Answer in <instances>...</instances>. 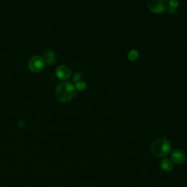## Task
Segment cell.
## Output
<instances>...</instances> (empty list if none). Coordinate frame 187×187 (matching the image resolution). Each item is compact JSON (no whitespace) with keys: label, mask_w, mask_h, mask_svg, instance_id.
Wrapping results in <instances>:
<instances>
[{"label":"cell","mask_w":187,"mask_h":187,"mask_svg":"<svg viewBox=\"0 0 187 187\" xmlns=\"http://www.w3.org/2000/svg\"><path fill=\"white\" fill-rule=\"evenodd\" d=\"M75 86L70 81H64L56 87L55 96L61 102H67L75 96Z\"/></svg>","instance_id":"1"},{"label":"cell","mask_w":187,"mask_h":187,"mask_svg":"<svg viewBox=\"0 0 187 187\" xmlns=\"http://www.w3.org/2000/svg\"><path fill=\"white\" fill-rule=\"evenodd\" d=\"M172 147L170 141L164 138L154 140L151 146V151L154 156L162 158L167 156L171 151Z\"/></svg>","instance_id":"2"},{"label":"cell","mask_w":187,"mask_h":187,"mask_svg":"<svg viewBox=\"0 0 187 187\" xmlns=\"http://www.w3.org/2000/svg\"><path fill=\"white\" fill-rule=\"evenodd\" d=\"M168 0H148V7L156 14L162 13L168 8Z\"/></svg>","instance_id":"3"},{"label":"cell","mask_w":187,"mask_h":187,"mask_svg":"<svg viewBox=\"0 0 187 187\" xmlns=\"http://www.w3.org/2000/svg\"><path fill=\"white\" fill-rule=\"evenodd\" d=\"M45 66H46V62L44 58L39 56H33L29 62V68L35 73L41 72L44 69Z\"/></svg>","instance_id":"4"},{"label":"cell","mask_w":187,"mask_h":187,"mask_svg":"<svg viewBox=\"0 0 187 187\" xmlns=\"http://www.w3.org/2000/svg\"><path fill=\"white\" fill-rule=\"evenodd\" d=\"M56 75L57 78L62 80H66L71 76V70L67 66L60 65L56 68Z\"/></svg>","instance_id":"5"},{"label":"cell","mask_w":187,"mask_h":187,"mask_svg":"<svg viewBox=\"0 0 187 187\" xmlns=\"http://www.w3.org/2000/svg\"><path fill=\"white\" fill-rule=\"evenodd\" d=\"M186 154L180 149H175L171 154V160L174 164H182L186 161Z\"/></svg>","instance_id":"6"},{"label":"cell","mask_w":187,"mask_h":187,"mask_svg":"<svg viewBox=\"0 0 187 187\" xmlns=\"http://www.w3.org/2000/svg\"><path fill=\"white\" fill-rule=\"evenodd\" d=\"M174 163L171 159L167 158H163L161 161L160 166L162 170L165 172H171L174 168Z\"/></svg>","instance_id":"7"},{"label":"cell","mask_w":187,"mask_h":187,"mask_svg":"<svg viewBox=\"0 0 187 187\" xmlns=\"http://www.w3.org/2000/svg\"><path fill=\"white\" fill-rule=\"evenodd\" d=\"M45 62L46 64H48V65H52L56 62V59H55V54L51 50H48L45 52Z\"/></svg>","instance_id":"8"},{"label":"cell","mask_w":187,"mask_h":187,"mask_svg":"<svg viewBox=\"0 0 187 187\" xmlns=\"http://www.w3.org/2000/svg\"><path fill=\"white\" fill-rule=\"evenodd\" d=\"M139 57V53H138V51H136L135 49H133L129 52L128 55H127V58L131 62H134L136 59H138Z\"/></svg>","instance_id":"9"},{"label":"cell","mask_w":187,"mask_h":187,"mask_svg":"<svg viewBox=\"0 0 187 187\" xmlns=\"http://www.w3.org/2000/svg\"><path fill=\"white\" fill-rule=\"evenodd\" d=\"M75 88L78 91H82L86 88V83L83 81H79L75 84Z\"/></svg>","instance_id":"10"},{"label":"cell","mask_w":187,"mask_h":187,"mask_svg":"<svg viewBox=\"0 0 187 187\" xmlns=\"http://www.w3.org/2000/svg\"><path fill=\"white\" fill-rule=\"evenodd\" d=\"M178 5H179V2H178V0H170L168 3V7L177 9Z\"/></svg>","instance_id":"11"},{"label":"cell","mask_w":187,"mask_h":187,"mask_svg":"<svg viewBox=\"0 0 187 187\" xmlns=\"http://www.w3.org/2000/svg\"><path fill=\"white\" fill-rule=\"evenodd\" d=\"M80 79H81V75L78 72L75 73L73 76V82H75V83H78V82L80 81Z\"/></svg>","instance_id":"12"},{"label":"cell","mask_w":187,"mask_h":187,"mask_svg":"<svg viewBox=\"0 0 187 187\" xmlns=\"http://www.w3.org/2000/svg\"><path fill=\"white\" fill-rule=\"evenodd\" d=\"M167 11H168L169 13H170L171 15H175V14L177 13V9H175V8L168 7L167 8Z\"/></svg>","instance_id":"13"}]
</instances>
